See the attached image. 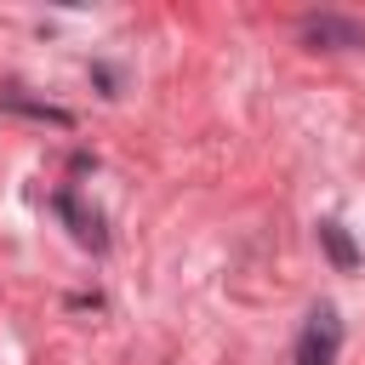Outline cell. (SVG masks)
Listing matches in <instances>:
<instances>
[{
  "mask_svg": "<svg viewBox=\"0 0 365 365\" xmlns=\"http://www.w3.org/2000/svg\"><path fill=\"white\" fill-rule=\"evenodd\" d=\"M336 354H342V314H336V302H314L297 331L291 365H336Z\"/></svg>",
  "mask_w": 365,
  "mask_h": 365,
  "instance_id": "6da1fadb",
  "label": "cell"
},
{
  "mask_svg": "<svg viewBox=\"0 0 365 365\" xmlns=\"http://www.w3.org/2000/svg\"><path fill=\"white\" fill-rule=\"evenodd\" d=\"M57 211H63V217H68V222H74V240H80V245H97V251H103V245H108V240H103V234H97V217H86V211H80V205H74V194H57Z\"/></svg>",
  "mask_w": 365,
  "mask_h": 365,
  "instance_id": "3957f363",
  "label": "cell"
},
{
  "mask_svg": "<svg viewBox=\"0 0 365 365\" xmlns=\"http://www.w3.org/2000/svg\"><path fill=\"white\" fill-rule=\"evenodd\" d=\"M0 103H11V108H23V114H40V120H57V125H68V108H51V103H29V97H17V91H0Z\"/></svg>",
  "mask_w": 365,
  "mask_h": 365,
  "instance_id": "5b68a950",
  "label": "cell"
},
{
  "mask_svg": "<svg viewBox=\"0 0 365 365\" xmlns=\"http://www.w3.org/2000/svg\"><path fill=\"white\" fill-rule=\"evenodd\" d=\"M297 29H302V40L314 51H354V46H365V23L336 17V11H308Z\"/></svg>",
  "mask_w": 365,
  "mask_h": 365,
  "instance_id": "7a4b0ae2",
  "label": "cell"
},
{
  "mask_svg": "<svg viewBox=\"0 0 365 365\" xmlns=\"http://www.w3.org/2000/svg\"><path fill=\"white\" fill-rule=\"evenodd\" d=\"M319 245L331 251V262H336V268H354V262H359V251H354V240H348V228H342V222H319Z\"/></svg>",
  "mask_w": 365,
  "mask_h": 365,
  "instance_id": "277c9868",
  "label": "cell"
}]
</instances>
